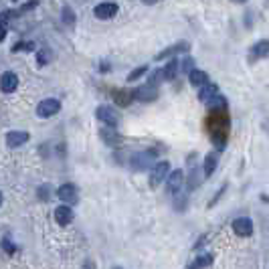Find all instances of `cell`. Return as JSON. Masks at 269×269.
I'll list each match as a JSON object with an SVG mask.
<instances>
[{"instance_id":"1","label":"cell","mask_w":269,"mask_h":269,"mask_svg":"<svg viewBox=\"0 0 269 269\" xmlns=\"http://www.w3.org/2000/svg\"><path fill=\"white\" fill-rule=\"evenodd\" d=\"M95 118L105 124L107 128H118L120 126V114L114 112L112 107H107V105H99L97 110H95Z\"/></svg>"},{"instance_id":"2","label":"cell","mask_w":269,"mask_h":269,"mask_svg":"<svg viewBox=\"0 0 269 269\" xmlns=\"http://www.w3.org/2000/svg\"><path fill=\"white\" fill-rule=\"evenodd\" d=\"M168 170H170V166H168L166 160H162V162H156V164L152 166V170H150V186H152V188H158L160 182H162L164 178L168 180V176H170Z\"/></svg>"},{"instance_id":"3","label":"cell","mask_w":269,"mask_h":269,"mask_svg":"<svg viewBox=\"0 0 269 269\" xmlns=\"http://www.w3.org/2000/svg\"><path fill=\"white\" fill-rule=\"evenodd\" d=\"M59 110H61V103H59L57 99L49 97V99H43V101L37 105V116H39V118H53Z\"/></svg>"},{"instance_id":"4","label":"cell","mask_w":269,"mask_h":269,"mask_svg":"<svg viewBox=\"0 0 269 269\" xmlns=\"http://www.w3.org/2000/svg\"><path fill=\"white\" fill-rule=\"evenodd\" d=\"M118 11H120L118 3H99V5L93 9V15H95V19H99V21H107V19H114V17L118 15Z\"/></svg>"},{"instance_id":"5","label":"cell","mask_w":269,"mask_h":269,"mask_svg":"<svg viewBox=\"0 0 269 269\" xmlns=\"http://www.w3.org/2000/svg\"><path fill=\"white\" fill-rule=\"evenodd\" d=\"M99 138H101V142L103 144H107V146H122L124 144V136L116 130V128H101L99 130Z\"/></svg>"},{"instance_id":"6","label":"cell","mask_w":269,"mask_h":269,"mask_svg":"<svg viewBox=\"0 0 269 269\" xmlns=\"http://www.w3.org/2000/svg\"><path fill=\"white\" fill-rule=\"evenodd\" d=\"M57 196L63 200V204H67V206H71V204H75L77 200H79V194H77V188H75V184H63V186H59V190H57Z\"/></svg>"},{"instance_id":"7","label":"cell","mask_w":269,"mask_h":269,"mask_svg":"<svg viewBox=\"0 0 269 269\" xmlns=\"http://www.w3.org/2000/svg\"><path fill=\"white\" fill-rule=\"evenodd\" d=\"M233 231L239 237H251L253 235V223H251V219H245V217L235 219L233 221Z\"/></svg>"},{"instance_id":"8","label":"cell","mask_w":269,"mask_h":269,"mask_svg":"<svg viewBox=\"0 0 269 269\" xmlns=\"http://www.w3.org/2000/svg\"><path fill=\"white\" fill-rule=\"evenodd\" d=\"M55 221L61 225V227H67L71 221H73V208L67 206V204H61L55 208Z\"/></svg>"},{"instance_id":"9","label":"cell","mask_w":269,"mask_h":269,"mask_svg":"<svg viewBox=\"0 0 269 269\" xmlns=\"http://www.w3.org/2000/svg\"><path fill=\"white\" fill-rule=\"evenodd\" d=\"M0 85H3V91L5 93H13L19 87V75L15 71H5L3 73V79H0Z\"/></svg>"},{"instance_id":"10","label":"cell","mask_w":269,"mask_h":269,"mask_svg":"<svg viewBox=\"0 0 269 269\" xmlns=\"http://www.w3.org/2000/svg\"><path fill=\"white\" fill-rule=\"evenodd\" d=\"M134 95H136V99H140V101H154L156 95H158V89H156V85L146 83L144 87H138V89L134 91Z\"/></svg>"},{"instance_id":"11","label":"cell","mask_w":269,"mask_h":269,"mask_svg":"<svg viewBox=\"0 0 269 269\" xmlns=\"http://www.w3.org/2000/svg\"><path fill=\"white\" fill-rule=\"evenodd\" d=\"M184 184V172L182 170H174L170 176H168V182H166V190L170 192V194H174V192H178L180 190V186Z\"/></svg>"},{"instance_id":"12","label":"cell","mask_w":269,"mask_h":269,"mask_svg":"<svg viewBox=\"0 0 269 269\" xmlns=\"http://www.w3.org/2000/svg\"><path fill=\"white\" fill-rule=\"evenodd\" d=\"M152 160H154V150L144 152V154H136L134 160H132V166L136 170H144V168H148L152 164Z\"/></svg>"},{"instance_id":"13","label":"cell","mask_w":269,"mask_h":269,"mask_svg":"<svg viewBox=\"0 0 269 269\" xmlns=\"http://www.w3.org/2000/svg\"><path fill=\"white\" fill-rule=\"evenodd\" d=\"M134 99H136L134 91H126V89H116V91H114V101H116L120 107H128Z\"/></svg>"},{"instance_id":"14","label":"cell","mask_w":269,"mask_h":269,"mask_svg":"<svg viewBox=\"0 0 269 269\" xmlns=\"http://www.w3.org/2000/svg\"><path fill=\"white\" fill-rule=\"evenodd\" d=\"M219 95V87L217 85H212V83H208V85H204L200 91H198V99L202 101V103H210L214 97H217Z\"/></svg>"},{"instance_id":"15","label":"cell","mask_w":269,"mask_h":269,"mask_svg":"<svg viewBox=\"0 0 269 269\" xmlns=\"http://www.w3.org/2000/svg\"><path fill=\"white\" fill-rule=\"evenodd\" d=\"M29 132H9L7 134V144L9 146H23V144H27L29 142Z\"/></svg>"},{"instance_id":"16","label":"cell","mask_w":269,"mask_h":269,"mask_svg":"<svg viewBox=\"0 0 269 269\" xmlns=\"http://www.w3.org/2000/svg\"><path fill=\"white\" fill-rule=\"evenodd\" d=\"M267 55H269V41H259V43L253 45L249 59L253 61V59H261V57H267Z\"/></svg>"},{"instance_id":"17","label":"cell","mask_w":269,"mask_h":269,"mask_svg":"<svg viewBox=\"0 0 269 269\" xmlns=\"http://www.w3.org/2000/svg\"><path fill=\"white\" fill-rule=\"evenodd\" d=\"M217 164H219V154H217V152L206 154V158H204V166H202L204 176H210V174L214 172V168H217Z\"/></svg>"},{"instance_id":"18","label":"cell","mask_w":269,"mask_h":269,"mask_svg":"<svg viewBox=\"0 0 269 269\" xmlns=\"http://www.w3.org/2000/svg\"><path fill=\"white\" fill-rule=\"evenodd\" d=\"M184 51H188V43H178V45H172L170 49H166V51H162V53H158L156 59L160 61V59H166V57H170V55H178V53H184Z\"/></svg>"},{"instance_id":"19","label":"cell","mask_w":269,"mask_h":269,"mask_svg":"<svg viewBox=\"0 0 269 269\" xmlns=\"http://www.w3.org/2000/svg\"><path fill=\"white\" fill-rule=\"evenodd\" d=\"M188 81H190V85H194V87H204V85H208V75L204 73V71H198V69H194L190 75H188Z\"/></svg>"},{"instance_id":"20","label":"cell","mask_w":269,"mask_h":269,"mask_svg":"<svg viewBox=\"0 0 269 269\" xmlns=\"http://www.w3.org/2000/svg\"><path fill=\"white\" fill-rule=\"evenodd\" d=\"M178 69H180V65H178V61L176 59H172L166 67H164V79L166 81H172V79H176V75H178Z\"/></svg>"},{"instance_id":"21","label":"cell","mask_w":269,"mask_h":269,"mask_svg":"<svg viewBox=\"0 0 269 269\" xmlns=\"http://www.w3.org/2000/svg\"><path fill=\"white\" fill-rule=\"evenodd\" d=\"M210 263H212V255H210V253H204V255L196 257L194 263H192L188 269H202V267H208Z\"/></svg>"},{"instance_id":"22","label":"cell","mask_w":269,"mask_h":269,"mask_svg":"<svg viewBox=\"0 0 269 269\" xmlns=\"http://www.w3.org/2000/svg\"><path fill=\"white\" fill-rule=\"evenodd\" d=\"M51 59H53V53H51L49 49L39 51V55H37V63H39V65H47Z\"/></svg>"},{"instance_id":"23","label":"cell","mask_w":269,"mask_h":269,"mask_svg":"<svg viewBox=\"0 0 269 269\" xmlns=\"http://www.w3.org/2000/svg\"><path fill=\"white\" fill-rule=\"evenodd\" d=\"M61 15H63V23H65L67 27H73V25H75V15H73V11H71L69 7H65Z\"/></svg>"},{"instance_id":"24","label":"cell","mask_w":269,"mask_h":269,"mask_svg":"<svg viewBox=\"0 0 269 269\" xmlns=\"http://www.w3.org/2000/svg\"><path fill=\"white\" fill-rule=\"evenodd\" d=\"M146 71H148V67H146V65H142V67L134 69V71H132V73L128 75V81H138V79H140V77H142V75H144Z\"/></svg>"},{"instance_id":"25","label":"cell","mask_w":269,"mask_h":269,"mask_svg":"<svg viewBox=\"0 0 269 269\" xmlns=\"http://www.w3.org/2000/svg\"><path fill=\"white\" fill-rule=\"evenodd\" d=\"M35 49V43H19L17 47H13V53L17 51H33Z\"/></svg>"},{"instance_id":"26","label":"cell","mask_w":269,"mask_h":269,"mask_svg":"<svg viewBox=\"0 0 269 269\" xmlns=\"http://www.w3.org/2000/svg\"><path fill=\"white\" fill-rule=\"evenodd\" d=\"M182 63H184V71H186V73H188V75H190V73H192V71H194V69H192V65H194V61H192V59H190V57H188V59H184V61H182Z\"/></svg>"},{"instance_id":"27","label":"cell","mask_w":269,"mask_h":269,"mask_svg":"<svg viewBox=\"0 0 269 269\" xmlns=\"http://www.w3.org/2000/svg\"><path fill=\"white\" fill-rule=\"evenodd\" d=\"M3 245H5V251H7V253H15V251H17V247H15L9 239H5V241H3Z\"/></svg>"},{"instance_id":"28","label":"cell","mask_w":269,"mask_h":269,"mask_svg":"<svg viewBox=\"0 0 269 269\" xmlns=\"http://www.w3.org/2000/svg\"><path fill=\"white\" fill-rule=\"evenodd\" d=\"M83 269H97V267H95L93 261H85V263H83Z\"/></svg>"},{"instance_id":"29","label":"cell","mask_w":269,"mask_h":269,"mask_svg":"<svg viewBox=\"0 0 269 269\" xmlns=\"http://www.w3.org/2000/svg\"><path fill=\"white\" fill-rule=\"evenodd\" d=\"M116 269H122V267H116Z\"/></svg>"}]
</instances>
